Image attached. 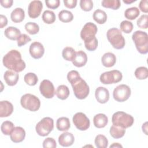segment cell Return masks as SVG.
<instances>
[{
	"label": "cell",
	"mask_w": 148,
	"mask_h": 148,
	"mask_svg": "<svg viewBox=\"0 0 148 148\" xmlns=\"http://www.w3.org/2000/svg\"><path fill=\"white\" fill-rule=\"evenodd\" d=\"M4 34L8 39L12 40H17L21 35V32L20 29L16 27H9L5 29Z\"/></svg>",
	"instance_id": "cell-24"
},
{
	"label": "cell",
	"mask_w": 148,
	"mask_h": 148,
	"mask_svg": "<svg viewBox=\"0 0 148 148\" xmlns=\"http://www.w3.org/2000/svg\"><path fill=\"white\" fill-rule=\"evenodd\" d=\"M7 24H8L7 17L3 14H1L0 15V28H3Z\"/></svg>",
	"instance_id": "cell-50"
},
{
	"label": "cell",
	"mask_w": 148,
	"mask_h": 148,
	"mask_svg": "<svg viewBox=\"0 0 148 148\" xmlns=\"http://www.w3.org/2000/svg\"><path fill=\"white\" fill-rule=\"evenodd\" d=\"M133 24L132 22L128 20H124L121 21L120 24V28L121 31L125 34H130L133 29Z\"/></svg>",
	"instance_id": "cell-39"
},
{
	"label": "cell",
	"mask_w": 148,
	"mask_h": 148,
	"mask_svg": "<svg viewBox=\"0 0 148 148\" xmlns=\"http://www.w3.org/2000/svg\"><path fill=\"white\" fill-rule=\"evenodd\" d=\"M101 4L104 8L113 10H117L121 6L119 0H103L101 2Z\"/></svg>",
	"instance_id": "cell-33"
},
{
	"label": "cell",
	"mask_w": 148,
	"mask_h": 148,
	"mask_svg": "<svg viewBox=\"0 0 148 148\" xmlns=\"http://www.w3.org/2000/svg\"><path fill=\"white\" fill-rule=\"evenodd\" d=\"M69 93L70 92L68 87L64 84L58 86L55 92L57 98L61 100H65L68 98L69 95Z\"/></svg>",
	"instance_id": "cell-27"
},
{
	"label": "cell",
	"mask_w": 148,
	"mask_h": 148,
	"mask_svg": "<svg viewBox=\"0 0 148 148\" xmlns=\"http://www.w3.org/2000/svg\"><path fill=\"white\" fill-rule=\"evenodd\" d=\"M31 40V38L27 34H21L17 39V45L18 47H21Z\"/></svg>",
	"instance_id": "cell-44"
},
{
	"label": "cell",
	"mask_w": 148,
	"mask_h": 148,
	"mask_svg": "<svg viewBox=\"0 0 148 148\" xmlns=\"http://www.w3.org/2000/svg\"><path fill=\"white\" fill-rule=\"evenodd\" d=\"M72 120L76 128L80 131H86L90 127V120L86 115L82 112L75 113L73 116Z\"/></svg>",
	"instance_id": "cell-11"
},
{
	"label": "cell",
	"mask_w": 148,
	"mask_h": 148,
	"mask_svg": "<svg viewBox=\"0 0 148 148\" xmlns=\"http://www.w3.org/2000/svg\"><path fill=\"white\" fill-rule=\"evenodd\" d=\"M40 94L46 98H52L55 94V88L53 84L49 80L45 79L40 84Z\"/></svg>",
	"instance_id": "cell-12"
},
{
	"label": "cell",
	"mask_w": 148,
	"mask_h": 148,
	"mask_svg": "<svg viewBox=\"0 0 148 148\" xmlns=\"http://www.w3.org/2000/svg\"><path fill=\"white\" fill-rule=\"evenodd\" d=\"M3 78L8 86H13L17 84L19 79V75L17 72L12 70H8L5 71Z\"/></svg>",
	"instance_id": "cell-19"
},
{
	"label": "cell",
	"mask_w": 148,
	"mask_h": 148,
	"mask_svg": "<svg viewBox=\"0 0 148 148\" xmlns=\"http://www.w3.org/2000/svg\"><path fill=\"white\" fill-rule=\"evenodd\" d=\"M75 141L73 135L69 132H65L61 134L58 137V143L63 147L72 146Z\"/></svg>",
	"instance_id": "cell-17"
},
{
	"label": "cell",
	"mask_w": 148,
	"mask_h": 148,
	"mask_svg": "<svg viewBox=\"0 0 148 148\" xmlns=\"http://www.w3.org/2000/svg\"><path fill=\"white\" fill-rule=\"evenodd\" d=\"M24 80L28 85L31 86L36 85L38 81L36 75L32 72H29L25 74L24 77Z\"/></svg>",
	"instance_id": "cell-37"
},
{
	"label": "cell",
	"mask_w": 148,
	"mask_h": 148,
	"mask_svg": "<svg viewBox=\"0 0 148 148\" xmlns=\"http://www.w3.org/2000/svg\"><path fill=\"white\" fill-rule=\"evenodd\" d=\"M56 127L58 131H66L71 127L70 121L68 118L61 117L57 119L56 122Z\"/></svg>",
	"instance_id": "cell-25"
},
{
	"label": "cell",
	"mask_w": 148,
	"mask_h": 148,
	"mask_svg": "<svg viewBox=\"0 0 148 148\" xmlns=\"http://www.w3.org/2000/svg\"><path fill=\"white\" fill-rule=\"evenodd\" d=\"M123 78L122 73L118 70H112L102 73L99 77L100 82L104 84H110L120 82Z\"/></svg>",
	"instance_id": "cell-8"
},
{
	"label": "cell",
	"mask_w": 148,
	"mask_h": 148,
	"mask_svg": "<svg viewBox=\"0 0 148 148\" xmlns=\"http://www.w3.org/2000/svg\"><path fill=\"white\" fill-rule=\"evenodd\" d=\"M81 9L85 12H89L93 8V2L91 0H81L80 1Z\"/></svg>",
	"instance_id": "cell-42"
},
{
	"label": "cell",
	"mask_w": 148,
	"mask_h": 148,
	"mask_svg": "<svg viewBox=\"0 0 148 148\" xmlns=\"http://www.w3.org/2000/svg\"><path fill=\"white\" fill-rule=\"evenodd\" d=\"M97 27L92 23H87L83 27L80 32V37L84 42H89L95 38L97 33Z\"/></svg>",
	"instance_id": "cell-10"
},
{
	"label": "cell",
	"mask_w": 148,
	"mask_h": 148,
	"mask_svg": "<svg viewBox=\"0 0 148 148\" xmlns=\"http://www.w3.org/2000/svg\"><path fill=\"white\" fill-rule=\"evenodd\" d=\"M131 94V88L126 84H120L117 86L113 90V97L114 100L122 102L127 101Z\"/></svg>",
	"instance_id": "cell-9"
},
{
	"label": "cell",
	"mask_w": 148,
	"mask_h": 148,
	"mask_svg": "<svg viewBox=\"0 0 148 148\" xmlns=\"http://www.w3.org/2000/svg\"><path fill=\"white\" fill-rule=\"evenodd\" d=\"M76 55V51L71 47H65L62 51V56L63 58L68 61H72Z\"/></svg>",
	"instance_id": "cell-30"
},
{
	"label": "cell",
	"mask_w": 148,
	"mask_h": 148,
	"mask_svg": "<svg viewBox=\"0 0 148 148\" xmlns=\"http://www.w3.org/2000/svg\"><path fill=\"white\" fill-rule=\"evenodd\" d=\"M13 111V106L8 101L0 102V117H6L12 114Z\"/></svg>",
	"instance_id": "cell-20"
},
{
	"label": "cell",
	"mask_w": 148,
	"mask_h": 148,
	"mask_svg": "<svg viewBox=\"0 0 148 148\" xmlns=\"http://www.w3.org/2000/svg\"><path fill=\"white\" fill-rule=\"evenodd\" d=\"M95 96L97 101L100 103H105L109 99V92L103 87H99L96 88Z\"/></svg>",
	"instance_id": "cell-15"
},
{
	"label": "cell",
	"mask_w": 148,
	"mask_h": 148,
	"mask_svg": "<svg viewBox=\"0 0 148 148\" xmlns=\"http://www.w3.org/2000/svg\"><path fill=\"white\" fill-rule=\"evenodd\" d=\"M94 125L98 128H104L108 123V117L103 113H98L94 116L93 118Z\"/></svg>",
	"instance_id": "cell-22"
},
{
	"label": "cell",
	"mask_w": 148,
	"mask_h": 148,
	"mask_svg": "<svg viewBox=\"0 0 148 148\" xmlns=\"http://www.w3.org/2000/svg\"><path fill=\"white\" fill-rule=\"evenodd\" d=\"M25 29L31 35H35L39 32V27L38 24L34 22H28L25 25Z\"/></svg>",
	"instance_id": "cell-38"
},
{
	"label": "cell",
	"mask_w": 148,
	"mask_h": 148,
	"mask_svg": "<svg viewBox=\"0 0 148 148\" xmlns=\"http://www.w3.org/2000/svg\"><path fill=\"white\" fill-rule=\"evenodd\" d=\"M20 103L23 108L31 112H36L40 108V101L35 95L25 94L20 99Z\"/></svg>",
	"instance_id": "cell-5"
},
{
	"label": "cell",
	"mask_w": 148,
	"mask_h": 148,
	"mask_svg": "<svg viewBox=\"0 0 148 148\" xmlns=\"http://www.w3.org/2000/svg\"><path fill=\"white\" fill-rule=\"evenodd\" d=\"M45 3L47 7L51 9H56L60 5V0H46Z\"/></svg>",
	"instance_id": "cell-46"
},
{
	"label": "cell",
	"mask_w": 148,
	"mask_h": 148,
	"mask_svg": "<svg viewBox=\"0 0 148 148\" xmlns=\"http://www.w3.org/2000/svg\"><path fill=\"white\" fill-rule=\"evenodd\" d=\"M0 2L2 6H3V8H9L12 6L13 1V0H1Z\"/></svg>",
	"instance_id": "cell-49"
},
{
	"label": "cell",
	"mask_w": 148,
	"mask_h": 148,
	"mask_svg": "<svg viewBox=\"0 0 148 148\" xmlns=\"http://www.w3.org/2000/svg\"><path fill=\"white\" fill-rule=\"evenodd\" d=\"M106 36L109 43L116 49H122L125 45V41L121 31L117 28H112L107 31Z\"/></svg>",
	"instance_id": "cell-2"
},
{
	"label": "cell",
	"mask_w": 148,
	"mask_h": 148,
	"mask_svg": "<svg viewBox=\"0 0 148 148\" xmlns=\"http://www.w3.org/2000/svg\"><path fill=\"white\" fill-rule=\"evenodd\" d=\"M110 148L111 147H123V146L119 143H113L112 145L109 146Z\"/></svg>",
	"instance_id": "cell-52"
},
{
	"label": "cell",
	"mask_w": 148,
	"mask_h": 148,
	"mask_svg": "<svg viewBox=\"0 0 148 148\" xmlns=\"http://www.w3.org/2000/svg\"><path fill=\"white\" fill-rule=\"evenodd\" d=\"M101 62L104 66L106 68L112 67L116 64V57L112 53H106L102 56L101 58Z\"/></svg>",
	"instance_id": "cell-21"
},
{
	"label": "cell",
	"mask_w": 148,
	"mask_h": 148,
	"mask_svg": "<svg viewBox=\"0 0 148 148\" xmlns=\"http://www.w3.org/2000/svg\"><path fill=\"white\" fill-rule=\"evenodd\" d=\"M136 0H132V1H130V0H123V2L126 3V4H130V3H132L134 2H135Z\"/></svg>",
	"instance_id": "cell-53"
},
{
	"label": "cell",
	"mask_w": 148,
	"mask_h": 148,
	"mask_svg": "<svg viewBox=\"0 0 148 148\" xmlns=\"http://www.w3.org/2000/svg\"><path fill=\"white\" fill-rule=\"evenodd\" d=\"M56 147V142L53 138H47L43 142V147L44 148H55Z\"/></svg>",
	"instance_id": "cell-45"
},
{
	"label": "cell",
	"mask_w": 148,
	"mask_h": 148,
	"mask_svg": "<svg viewBox=\"0 0 148 148\" xmlns=\"http://www.w3.org/2000/svg\"><path fill=\"white\" fill-rule=\"evenodd\" d=\"M54 128V120L52 118L46 117L39 121L35 127V130L39 136L48 135Z\"/></svg>",
	"instance_id": "cell-6"
},
{
	"label": "cell",
	"mask_w": 148,
	"mask_h": 148,
	"mask_svg": "<svg viewBox=\"0 0 148 148\" xmlns=\"http://www.w3.org/2000/svg\"><path fill=\"white\" fill-rule=\"evenodd\" d=\"M147 122H146V123H145L143 124V125H142V131H143V132H145V134H146V135H147Z\"/></svg>",
	"instance_id": "cell-51"
},
{
	"label": "cell",
	"mask_w": 148,
	"mask_h": 148,
	"mask_svg": "<svg viewBox=\"0 0 148 148\" xmlns=\"http://www.w3.org/2000/svg\"><path fill=\"white\" fill-rule=\"evenodd\" d=\"M139 9L145 13L148 12V1L147 0H142L139 4Z\"/></svg>",
	"instance_id": "cell-47"
},
{
	"label": "cell",
	"mask_w": 148,
	"mask_h": 148,
	"mask_svg": "<svg viewBox=\"0 0 148 148\" xmlns=\"http://www.w3.org/2000/svg\"><path fill=\"white\" fill-rule=\"evenodd\" d=\"M98 42L96 37L89 42H84L85 47L88 51H94L96 50L98 47Z\"/></svg>",
	"instance_id": "cell-43"
},
{
	"label": "cell",
	"mask_w": 148,
	"mask_h": 148,
	"mask_svg": "<svg viewBox=\"0 0 148 148\" xmlns=\"http://www.w3.org/2000/svg\"><path fill=\"white\" fill-rule=\"evenodd\" d=\"M112 121L113 125L120 126L125 129L132 125L134 119L131 115L124 112L119 111L113 114Z\"/></svg>",
	"instance_id": "cell-4"
},
{
	"label": "cell",
	"mask_w": 148,
	"mask_h": 148,
	"mask_svg": "<svg viewBox=\"0 0 148 148\" xmlns=\"http://www.w3.org/2000/svg\"><path fill=\"white\" fill-rule=\"evenodd\" d=\"M109 132L111 136L113 137V138L119 139L122 138L124 135L125 133V129L120 126L113 124L110 128Z\"/></svg>",
	"instance_id": "cell-26"
},
{
	"label": "cell",
	"mask_w": 148,
	"mask_h": 148,
	"mask_svg": "<svg viewBox=\"0 0 148 148\" xmlns=\"http://www.w3.org/2000/svg\"><path fill=\"white\" fill-rule=\"evenodd\" d=\"M14 128V127L13 123L10 121H3L1 126V131L5 135H10Z\"/></svg>",
	"instance_id": "cell-35"
},
{
	"label": "cell",
	"mask_w": 148,
	"mask_h": 148,
	"mask_svg": "<svg viewBox=\"0 0 148 148\" xmlns=\"http://www.w3.org/2000/svg\"><path fill=\"white\" fill-rule=\"evenodd\" d=\"M2 62L6 68L17 73L23 71L26 66L21 53L17 50H11L6 53L3 57Z\"/></svg>",
	"instance_id": "cell-1"
},
{
	"label": "cell",
	"mask_w": 148,
	"mask_h": 148,
	"mask_svg": "<svg viewBox=\"0 0 148 148\" xmlns=\"http://www.w3.org/2000/svg\"><path fill=\"white\" fill-rule=\"evenodd\" d=\"M94 142L96 147L98 148H106L108 145V140L107 138L101 134L96 136Z\"/></svg>",
	"instance_id": "cell-34"
},
{
	"label": "cell",
	"mask_w": 148,
	"mask_h": 148,
	"mask_svg": "<svg viewBox=\"0 0 148 148\" xmlns=\"http://www.w3.org/2000/svg\"><path fill=\"white\" fill-rule=\"evenodd\" d=\"M64 4L65 7L69 9L75 8L77 4L76 0H64Z\"/></svg>",
	"instance_id": "cell-48"
},
{
	"label": "cell",
	"mask_w": 148,
	"mask_h": 148,
	"mask_svg": "<svg viewBox=\"0 0 148 148\" xmlns=\"http://www.w3.org/2000/svg\"><path fill=\"white\" fill-rule=\"evenodd\" d=\"M42 18L46 24H53L56 21V14L53 11L46 10L43 13Z\"/></svg>",
	"instance_id": "cell-32"
},
{
	"label": "cell",
	"mask_w": 148,
	"mask_h": 148,
	"mask_svg": "<svg viewBox=\"0 0 148 148\" xmlns=\"http://www.w3.org/2000/svg\"><path fill=\"white\" fill-rule=\"evenodd\" d=\"M80 78H81L79 73L75 70L69 71L67 74V79L71 84L76 82Z\"/></svg>",
	"instance_id": "cell-40"
},
{
	"label": "cell",
	"mask_w": 148,
	"mask_h": 148,
	"mask_svg": "<svg viewBox=\"0 0 148 148\" xmlns=\"http://www.w3.org/2000/svg\"><path fill=\"white\" fill-rule=\"evenodd\" d=\"M25 17L24 10L20 8H17L14 9L11 14L10 18L12 21L15 23H18L23 21Z\"/></svg>",
	"instance_id": "cell-23"
},
{
	"label": "cell",
	"mask_w": 148,
	"mask_h": 148,
	"mask_svg": "<svg viewBox=\"0 0 148 148\" xmlns=\"http://www.w3.org/2000/svg\"><path fill=\"white\" fill-rule=\"evenodd\" d=\"M43 9V4L40 1H31L28 8V14L30 18H36L38 17Z\"/></svg>",
	"instance_id": "cell-13"
},
{
	"label": "cell",
	"mask_w": 148,
	"mask_h": 148,
	"mask_svg": "<svg viewBox=\"0 0 148 148\" xmlns=\"http://www.w3.org/2000/svg\"><path fill=\"white\" fill-rule=\"evenodd\" d=\"M59 20L63 23H69L73 20V15L72 13L67 10H62L58 13Z\"/></svg>",
	"instance_id": "cell-31"
},
{
	"label": "cell",
	"mask_w": 148,
	"mask_h": 148,
	"mask_svg": "<svg viewBox=\"0 0 148 148\" xmlns=\"http://www.w3.org/2000/svg\"><path fill=\"white\" fill-rule=\"evenodd\" d=\"M132 39L139 53L146 54L148 52V35L146 32L136 31L132 35Z\"/></svg>",
	"instance_id": "cell-3"
},
{
	"label": "cell",
	"mask_w": 148,
	"mask_h": 148,
	"mask_svg": "<svg viewBox=\"0 0 148 148\" xmlns=\"http://www.w3.org/2000/svg\"><path fill=\"white\" fill-rule=\"evenodd\" d=\"M148 16L147 14L142 15L136 21V24L138 27L143 29H147L148 27Z\"/></svg>",
	"instance_id": "cell-41"
},
{
	"label": "cell",
	"mask_w": 148,
	"mask_h": 148,
	"mask_svg": "<svg viewBox=\"0 0 148 148\" xmlns=\"http://www.w3.org/2000/svg\"><path fill=\"white\" fill-rule=\"evenodd\" d=\"M140 14L139 10L136 7H132L128 8L124 12L125 17L128 20H133L136 18Z\"/></svg>",
	"instance_id": "cell-29"
},
{
	"label": "cell",
	"mask_w": 148,
	"mask_h": 148,
	"mask_svg": "<svg viewBox=\"0 0 148 148\" xmlns=\"http://www.w3.org/2000/svg\"><path fill=\"white\" fill-rule=\"evenodd\" d=\"M72 62L74 66L79 68L82 67L87 62V56L84 51L79 50L76 52V55Z\"/></svg>",
	"instance_id": "cell-18"
},
{
	"label": "cell",
	"mask_w": 148,
	"mask_h": 148,
	"mask_svg": "<svg viewBox=\"0 0 148 148\" xmlns=\"http://www.w3.org/2000/svg\"><path fill=\"white\" fill-rule=\"evenodd\" d=\"M75 96L79 99H85L89 94L90 88L82 77L71 84Z\"/></svg>",
	"instance_id": "cell-7"
},
{
	"label": "cell",
	"mask_w": 148,
	"mask_h": 148,
	"mask_svg": "<svg viewBox=\"0 0 148 148\" xmlns=\"http://www.w3.org/2000/svg\"><path fill=\"white\" fill-rule=\"evenodd\" d=\"M93 18L98 24H103L107 20V14L103 10L101 9H97L93 13Z\"/></svg>",
	"instance_id": "cell-28"
},
{
	"label": "cell",
	"mask_w": 148,
	"mask_h": 148,
	"mask_svg": "<svg viewBox=\"0 0 148 148\" xmlns=\"http://www.w3.org/2000/svg\"><path fill=\"white\" fill-rule=\"evenodd\" d=\"M29 51L32 58L39 59L43 56L45 48L41 43L39 42H34L29 46Z\"/></svg>",
	"instance_id": "cell-14"
},
{
	"label": "cell",
	"mask_w": 148,
	"mask_h": 148,
	"mask_svg": "<svg viewBox=\"0 0 148 148\" xmlns=\"http://www.w3.org/2000/svg\"><path fill=\"white\" fill-rule=\"evenodd\" d=\"M25 137V131L21 127H16L10 135V139L14 143H20L23 141Z\"/></svg>",
	"instance_id": "cell-16"
},
{
	"label": "cell",
	"mask_w": 148,
	"mask_h": 148,
	"mask_svg": "<svg viewBox=\"0 0 148 148\" xmlns=\"http://www.w3.org/2000/svg\"><path fill=\"white\" fill-rule=\"evenodd\" d=\"M136 79L139 80H144L148 77V70L145 66H139L137 68L134 72Z\"/></svg>",
	"instance_id": "cell-36"
}]
</instances>
